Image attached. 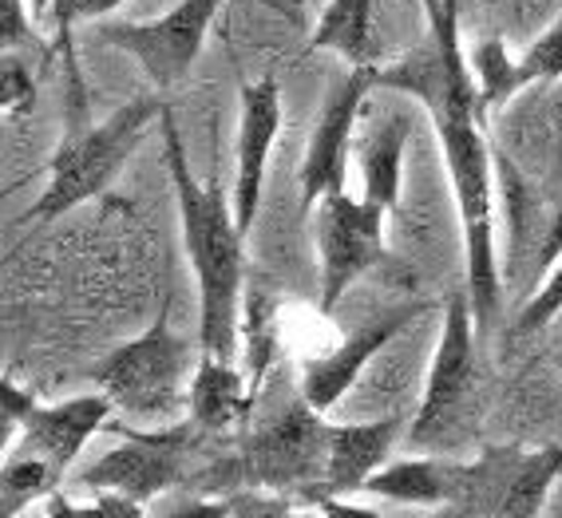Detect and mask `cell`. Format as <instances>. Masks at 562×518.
<instances>
[{
    "mask_svg": "<svg viewBox=\"0 0 562 518\" xmlns=\"http://www.w3.org/2000/svg\"><path fill=\"white\" fill-rule=\"evenodd\" d=\"M443 4H448V9H460V4H463V0H443Z\"/></svg>",
    "mask_w": 562,
    "mask_h": 518,
    "instance_id": "cell-35",
    "label": "cell"
},
{
    "mask_svg": "<svg viewBox=\"0 0 562 518\" xmlns=\"http://www.w3.org/2000/svg\"><path fill=\"white\" fill-rule=\"evenodd\" d=\"M44 518H147V507L123 495H95L91 503H71L68 495H56L44 503Z\"/></svg>",
    "mask_w": 562,
    "mask_h": 518,
    "instance_id": "cell-27",
    "label": "cell"
},
{
    "mask_svg": "<svg viewBox=\"0 0 562 518\" xmlns=\"http://www.w3.org/2000/svg\"><path fill=\"white\" fill-rule=\"evenodd\" d=\"M241 349H246V376H250L254 392H261V380L270 372L273 352H278V337H273V317H270V297L254 293L246 297V317H241Z\"/></svg>",
    "mask_w": 562,
    "mask_h": 518,
    "instance_id": "cell-22",
    "label": "cell"
},
{
    "mask_svg": "<svg viewBox=\"0 0 562 518\" xmlns=\"http://www.w3.org/2000/svg\"><path fill=\"white\" fill-rule=\"evenodd\" d=\"M468 64H472V80L487 115L499 111L503 103H512L515 95L527 88V83H522L519 60L507 52V44H503L499 36H487V41H480L475 48H468Z\"/></svg>",
    "mask_w": 562,
    "mask_h": 518,
    "instance_id": "cell-21",
    "label": "cell"
},
{
    "mask_svg": "<svg viewBox=\"0 0 562 518\" xmlns=\"http://www.w3.org/2000/svg\"><path fill=\"white\" fill-rule=\"evenodd\" d=\"M162 111H167L162 95H135L103 123H68L48 162V187L29 206L24 222H56L60 214L115 187L139 143L159 127Z\"/></svg>",
    "mask_w": 562,
    "mask_h": 518,
    "instance_id": "cell-6",
    "label": "cell"
},
{
    "mask_svg": "<svg viewBox=\"0 0 562 518\" xmlns=\"http://www.w3.org/2000/svg\"><path fill=\"white\" fill-rule=\"evenodd\" d=\"M420 317V305H401V309H384L357 329L352 337H345L341 345H333L329 352H317L302 364V399L313 412H333L345 399V392L361 380V372L372 360L381 357V349H389L392 340L408 329L412 320Z\"/></svg>",
    "mask_w": 562,
    "mask_h": 518,
    "instance_id": "cell-13",
    "label": "cell"
},
{
    "mask_svg": "<svg viewBox=\"0 0 562 518\" xmlns=\"http://www.w3.org/2000/svg\"><path fill=\"white\" fill-rule=\"evenodd\" d=\"M416 111L389 103L381 111H364L361 135H357V159H361V199L381 206L384 214L401 206L404 190V150H408Z\"/></svg>",
    "mask_w": 562,
    "mask_h": 518,
    "instance_id": "cell-15",
    "label": "cell"
},
{
    "mask_svg": "<svg viewBox=\"0 0 562 518\" xmlns=\"http://www.w3.org/2000/svg\"><path fill=\"white\" fill-rule=\"evenodd\" d=\"M361 495L389 498V503H404V507H443L448 498V459L440 455H416V459H396L384 463L376 475L364 483Z\"/></svg>",
    "mask_w": 562,
    "mask_h": 518,
    "instance_id": "cell-19",
    "label": "cell"
},
{
    "mask_svg": "<svg viewBox=\"0 0 562 518\" xmlns=\"http://www.w3.org/2000/svg\"><path fill=\"white\" fill-rule=\"evenodd\" d=\"M562 478V448L487 443L475 459H448V498L424 518H539Z\"/></svg>",
    "mask_w": 562,
    "mask_h": 518,
    "instance_id": "cell-7",
    "label": "cell"
},
{
    "mask_svg": "<svg viewBox=\"0 0 562 518\" xmlns=\"http://www.w3.org/2000/svg\"><path fill=\"white\" fill-rule=\"evenodd\" d=\"M554 261H562V194L559 202H554V214L551 222H547V234H542V241L535 246V258H531V290L539 285L547 273H551Z\"/></svg>",
    "mask_w": 562,
    "mask_h": 518,
    "instance_id": "cell-31",
    "label": "cell"
},
{
    "mask_svg": "<svg viewBox=\"0 0 562 518\" xmlns=\"http://www.w3.org/2000/svg\"><path fill=\"white\" fill-rule=\"evenodd\" d=\"M310 507H317L322 518H381L372 507H357V503H349L341 495H313Z\"/></svg>",
    "mask_w": 562,
    "mask_h": 518,
    "instance_id": "cell-33",
    "label": "cell"
},
{
    "mask_svg": "<svg viewBox=\"0 0 562 518\" xmlns=\"http://www.w3.org/2000/svg\"><path fill=\"white\" fill-rule=\"evenodd\" d=\"M254 404H258V392H254L246 369H238L234 360L202 357L199 352V369H194L191 380V416L187 419L202 436H226Z\"/></svg>",
    "mask_w": 562,
    "mask_h": 518,
    "instance_id": "cell-17",
    "label": "cell"
},
{
    "mask_svg": "<svg viewBox=\"0 0 562 518\" xmlns=\"http://www.w3.org/2000/svg\"><path fill=\"white\" fill-rule=\"evenodd\" d=\"M111 416H115V404H111L103 392L71 396V399H60V404H41L36 416L29 419L21 443L12 451L48 459L52 468H60L64 475H68L71 463L80 459V451L88 448L100 431L111 428Z\"/></svg>",
    "mask_w": 562,
    "mask_h": 518,
    "instance_id": "cell-14",
    "label": "cell"
},
{
    "mask_svg": "<svg viewBox=\"0 0 562 518\" xmlns=\"http://www.w3.org/2000/svg\"><path fill=\"white\" fill-rule=\"evenodd\" d=\"M313 218V246H317V270H322V293L317 313L329 317L341 305L345 293L357 285V278L384 258V226L389 214L372 206L369 199H352L349 190L322 199Z\"/></svg>",
    "mask_w": 562,
    "mask_h": 518,
    "instance_id": "cell-10",
    "label": "cell"
},
{
    "mask_svg": "<svg viewBox=\"0 0 562 518\" xmlns=\"http://www.w3.org/2000/svg\"><path fill=\"white\" fill-rule=\"evenodd\" d=\"M32 0H0V48L21 52L32 44Z\"/></svg>",
    "mask_w": 562,
    "mask_h": 518,
    "instance_id": "cell-30",
    "label": "cell"
},
{
    "mask_svg": "<svg viewBox=\"0 0 562 518\" xmlns=\"http://www.w3.org/2000/svg\"><path fill=\"white\" fill-rule=\"evenodd\" d=\"M325 451H329V419L297 396L266 424H258L231 455L206 463L199 471V491L202 495L273 491L310 503L325 491Z\"/></svg>",
    "mask_w": 562,
    "mask_h": 518,
    "instance_id": "cell-3",
    "label": "cell"
},
{
    "mask_svg": "<svg viewBox=\"0 0 562 518\" xmlns=\"http://www.w3.org/2000/svg\"><path fill=\"white\" fill-rule=\"evenodd\" d=\"M159 131L167 179L179 202L182 249L199 293V352L234 360V352L241 349V317H246V234L234 214V190L222 187L218 174L199 182L171 103L162 111Z\"/></svg>",
    "mask_w": 562,
    "mask_h": 518,
    "instance_id": "cell-2",
    "label": "cell"
},
{
    "mask_svg": "<svg viewBox=\"0 0 562 518\" xmlns=\"http://www.w3.org/2000/svg\"><path fill=\"white\" fill-rule=\"evenodd\" d=\"M194 369V345L179 337L162 305L139 337L123 340L91 369V384L115 404L131 428H171L191 416Z\"/></svg>",
    "mask_w": 562,
    "mask_h": 518,
    "instance_id": "cell-5",
    "label": "cell"
},
{
    "mask_svg": "<svg viewBox=\"0 0 562 518\" xmlns=\"http://www.w3.org/2000/svg\"><path fill=\"white\" fill-rule=\"evenodd\" d=\"M404 436V419H364V424H329L325 451V491L322 495H361L376 471L389 463L392 448Z\"/></svg>",
    "mask_w": 562,
    "mask_h": 518,
    "instance_id": "cell-16",
    "label": "cell"
},
{
    "mask_svg": "<svg viewBox=\"0 0 562 518\" xmlns=\"http://www.w3.org/2000/svg\"><path fill=\"white\" fill-rule=\"evenodd\" d=\"M428 12V44L412 48L404 60L376 71V88L401 91L420 100L440 143L448 187L463 229V290L472 297L480 329L487 333L499 317L503 273L495 249L499 222V170H495L492 139H487V111L472 80L468 48L460 44V9L443 0H420Z\"/></svg>",
    "mask_w": 562,
    "mask_h": 518,
    "instance_id": "cell-1",
    "label": "cell"
},
{
    "mask_svg": "<svg viewBox=\"0 0 562 518\" xmlns=\"http://www.w3.org/2000/svg\"><path fill=\"white\" fill-rule=\"evenodd\" d=\"M162 518H234V515H231V498H226V495H218V498L194 495V498H182V503H175V507L167 510Z\"/></svg>",
    "mask_w": 562,
    "mask_h": 518,
    "instance_id": "cell-32",
    "label": "cell"
},
{
    "mask_svg": "<svg viewBox=\"0 0 562 518\" xmlns=\"http://www.w3.org/2000/svg\"><path fill=\"white\" fill-rule=\"evenodd\" d=\"M36 95H41V88H36L32 68L16 52H4L0 56V111H4V120H24L36 108Z\"/></svg>",
    "mask_w": 562,
    "mask_h": 518,
    "instance_id": "cell-24",
    "label": "cell"
},
{
    "mask_svg": "<svg viewBox=\"0 0 562 518\" xmlns=\"http://www.w3.org/2000/svg\"><path fill=\"white\" fill-rule=\"evenodd\" d=\"M562 313V261H554L551 273L539 281L527 297V305L519 309V317L512 320V337H531L542 333L554 317Z\"/></svg>",
    "mask_w": 562,
    "mask_h": 518,
    "instance_id": "cell-23",
    "label": "cell"
},
{
    "mask_svg": "<svg viewBox=\"0 0 562 518\" xmlns=\"http://www.w3.org/2000/svg\"><path fill=\"white\" fill-rule=\"evenodd\" d=\"M310 48L333 52L349 68H381L376 0H329L310 32Z\"/></svg>",
    "mask_w": 562,
    "mask_h": 518,
    "instance_id": "cell-18",
    "label": "cell"
},
{
    "mask_svg": "<svg viewBox=\"0 0 562 518\" xmlns=\"http://www.w3.org/2000/svg\"><path fill=\"white\" fill-rule=\"evenodd\" d=\"M36 408H41V399L32 396L24 384H16L12 376H0V448H4V455L21 443Z\"/></svg>",
    "mask_w": 562,
    "mask_h": 518,
    "instance_id": "cell-26",
    "label": "cell"
},
{
    "mask_svg": "<svg viewBox=\"0 0 562 518\" xmlns=\"http://www.w3.org/2000/svg\"><path fill=\"white\" fill-rule=\"evenodd\" d=\"M231 0H175L155 21H111L100 29V44L139 64L155 91H171L199 64L206 36Z\"/></svg>",
    "mask_w": 562,
    "mask_h": 518,
    "instance_id": "cell-9",
    "label": "cell"
},
{
    "mask_svg": "<svg viewBox=\"0 0 562 518\" xmlns=\"http://www.w3.org/2000/svg\"><path fill=\"white\" fill-rule=\"evenodd\" d=\"M127 0H64L60 16H56V44L64 48V60H68V71L80 80L76 71V48H71V24L76 21H100V16H111L115 9H123Z\"/></svg>",
    "mask_w": 562,
    "mask_h": 518,
    "instance_id": "cell-29",
    "label": "cell"
},
{
    "mask_svg": "<svg viewBox=\"0 0 562 518\" xmlns=\"http://www.w3.org/2000/svg\"><path fill=\"white\" fill-rule=\"evenodd\" d=\"M278 4H285V9H302V4H310V0H278Z\"/></svg>",
    "mask_w": 562,
    "mask_h": 518,
    "instance_id": "cell-34",
    "label": "cell"
},
{
    "mask_svg": "<svg viewBox=\"0 0 562 518\" xmlns=\"http://www.w3.org/2000/svg\"><path fill=\"white\" fill-rule=\"evenodd\" d=\"M483 428V364H480V320L468 290L443 297L440 337L424 380L420 408L408 424V443L420 455L472 443Z\"/></svg>",
    "mask_w": 562,
    "mask_h": 518,
    "instance_id": "cell-4",
    "label": "cell"
},
{
    "mask_svg": "<svg viewBox=\"0 0 562 518\" xmlns=\"http://www.w3.org/2000/svg\"><path fill=\"white\" fill-rule=\"evenodd\" d=\"M108 431L123 439L120 448L103 451L76 475V483L95 495H123L135 503H155L167 491L182 487L191 478V459L199 451L202 436L191 419H179L171 428H131L111 424Z\"/></svg>",
    "mask_w": 562,
    "mask_h": 518,
    "instance_id": "cell-8",
    "label": "cell"
},
{
    "mask_svg": "<svg viewBox=\"0 0 562 518\" xmlns=\"http://www.w3.org/2000/svg\"><path fill=\"white\" fill-rule=\"evenodd\" d=\"M281 83L273 76H261L238 88V150H234V214L241 234L250 238L258 222L261 199H266V174L270 155L281 135Z\"/></svg>",
    "mask_w": 562,
    "mask_h": 518,
    "instance_id": "cell-12",
    "label": "cell"
},
{
    "mask_svg": "<svg viewBox=\"0 0 562 518\" xmlns=\"http://www.w3.org/2000/svg\"><path fill=\"white\" fill-rule=\"evenodd\" d=\"M64 471L52 468L48 459L12 451L0 468V518H21L32 503H48L64 483Z\"/></svg>",
    "mask_w": 562,
    "mask_h": 518,
    "instance_id": "cell-20",
    "label": "cell"
},
{
    "mask_svg": "<svg viewBox=\"0 0 562 518\" xmlns=\"http://www.w3.org/2000/svg\"><path fill=\"white\" fill-rule=\"evenodd\" d=\"M522 83H559L562 80V16L547 32H539L531 48L519 56Z\"/></svg>",
    "mask_w": 562,
    "mask_h": 518,
    "instance_id": "cell-25",
    "label": "cell"
},
{
    "mask_svg": "<svg viewBox=\"0 0 562 518\" xmlns=\"http://www.w3.org/2000/svg\"><path fill=\"white\" fill-rule=\"evenodd\" d=\"M234 518H322L317 507L293 495H273V491H231Z\"/></svg>",
    "mask_w": 562,
    "mask_h": 518,
    "instance_id": "cell-28",
    "label": "cell"
},
{
    "mask_svg": "<svg viewBox=\"0 0 562 518\" xmlns=\"http://www.w3.org/2000/svg\"><path fill=\"white\" fill-rule=\"evenodd\" d=\"M376 71L381 68H349L345 80L329 91V100L317 111V123L310 131L302 159V214L310 218L322 206V199L341 194L349 182V159L357 150L369 95L376 91Z\"/></svg>",
    "mask_w": 562,
    "mask_h": 518,
    "instance_id": "cell-11",
    "label": "cell"
}]
</instances>
